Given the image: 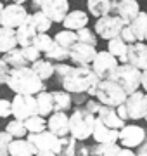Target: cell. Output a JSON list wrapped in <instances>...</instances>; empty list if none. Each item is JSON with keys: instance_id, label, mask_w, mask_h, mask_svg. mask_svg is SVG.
Segmentation results:
<instances>
[{"instance_id": "cell-5", "label": "cell", "mask_w": 147, "mask_h": 156, "mask_svg": "<svg viewBox=\"0 0 147 156\" xmlns=\"http://www.w3.org/2000/svg\"><path fill=\"white\" fill-rule=\"evenodd\" d=\"M111 80L116 82L126 94L130 95V94H133V92H137V90L140 89L142 71L137 69V68H133L132 64H128V62H125V64H119V66L114 69V73L111 75Z\"/></svg>"}, {"instance_id": "cell-27", "label": "cell", "mask_w": 147, "mask_h": 156, "mask_svg": "<svg viewBox=\"0 0 147 156\" xmlns=\"http://www.w3.org/2000/svg\"><path fill=\"white\" fill-rule=\"evenodd\" d=\"M126 50H128V44H125L119 37H116V38H113V40H109L108 52H109V54H113L118 61H121V64H125V62H126Z\"/></svg>"}, {"instance_id": "cell-39", "label": "cell", "mask_w": 147, "mask_h": 156, "mask_svg": "<svg viewBox=\"0 0 147 156\" xmlns=\"http://www.w3.org/2000/svg\"><path fill=\"white\" fill-rule=\"evenodd\" d=\"M21 52H23L24 59L28 62H35L40 59V50L35 47V45H28V47H23L21 49Z\"/></svg>"}, {"instance_id": "cell-42", "label": "cell", "mask_w": 147, "mask_h": 156, "mask_svg": "<svg viewBox=\"0 0 147 156\" xmlns=\"http://www.w3.org/2000/svg\"><path fill=\"white\" fill-rule=\"evenodd\" d=\"M12 115V102L9 99H0V118H7Z\"/></svg>"}, {"instance_id": "cell-3", "label": "cell", "mask_w": 147, "mask_h": 156, "mask_svg": "<svg viewBox=\"0 0 147 156\" xmlns=\"http://www.w3.org/2000/svg\"><path fill=\"white\" fill-rule=\"evenodd\" d=\"M95 116L87 108H76L73 115H69V135L76 140H85L92 137Z\"/></svg>"}, {"instance_id": "cell-16", "label": "cell", "mask_w": 147, "mask_h": 156, "mask_svg": "<svg viewBox=\"0 0 147 156\" xmlns=\"http://www.w3.org/2000/svg\"><path fill=\"white\" fill-rule=\"evenodd\" d=\"M92 137L97 144H116L119 140V130L116 128H109L95 118L94 123V130H92Z\"/></svg>"}, {"instance_id": "cell-23", "label": "cell", "mask_w": 147, "mask_h": 156, "mask_svg": "<svg viewBox=\"0 0 147 156\" xmlns=\"http://www.w3.org/2000/svg\"><path fill=\"white\" fill-rule=\"evenodd\" d=\"M28 23L33 26L35 31H36L38 35H40V33H47V31L50 30V26H52V21H50V19H49V17H47L42 11L29 14V16H28Z\"/></svg>"}, {"instance_id": "cell-14", "label": "cell", "mask_w": 147, "mask_h": 156, "mask_svg": "<svg viewBox=\"0 0 147 156\" xmlns=\"http://www.w3.org/2000/svg\"><path fill=\"white\" fill-rule=\"evenodd\" d=\"M145 140V130L138 125H125L123 128H119V142L123 144V147H138Z\"/></svg>"}, {"instance_id": "cell-34", "label": "cell", "mask_w": 147, "mask_h": 156, "mask_svg": "<svg viewBox=\"0 0 147 156\" xmlns=\"http://www.w3.org/2000/svg\"><path fill=\"white\" fill-rule=\"evenodd\" d=\"M45 59L50 61V62H54V61L56 62H64L66 59H69V50L54 44V47H52L49 52H45Z\"/></svg>"}, {"instance_id": "cell-26", "label": "cell", "mask_w": 147, "mask_h": 156, "mask_svg": "<svg viewBox=\"0 0 147 156\" xmlns=\"http://www.w3.org/2000/svg\"><path fill=\"white\" fill-rule=\"evenodd\" d=\"M52 102H54V113H66L73 104V99L69 92H52Z\"/></svg>"}, {"instance_id": "cell-31", "label": "cell", "mask_w": 147, "mask_h": 156, "mask_svg": "<svg viewBox=\"0 0 147 156\" xmlns=\"http://www.w3.org/2000/svg\"><path fill=\"white\" fill-rule=\"evenodd\" d=\"M78 42L76 38V31H71V30H62L59 33H56L54 37V44L59 45V47H64V49H71L74 44Z\"/></svg>"}, {"instance_id": "cell-41", "label": "cell", "mask_w": 147, "mask_h": 156, "mask_svg": "<svg viewBox=\"0 0 147 156\" xmlns=\"http://www.w3.org/2000/svg\"><path fill=\"white\" fill-rule=\"evenodd\" d=\"M119 38L123 40L125 44H128V45H130V44H135V42H137L135 35H133V31H132V28L128 26V24H126V26L123 28V31L119 33Z\"/></svg>"}, {"instance_id": "cell-49", "label": "cell", "mask_w": 147, "mask_h": 156, "mask_svg": "<svg viewBox=\"0 0 147 156\" xmlns=\"http://www.w3.org/2000/svg\"><path fill=\"white\" fill-rule=\"evenodd\" d=\"M24 2H26V0H12V4H19V5H23Z\"/></svg>"}, {"instance_id": "cell-10", "label": "cell", "mask_w": 147, "mask_h": 156, "mask_svg": "<svg viewBox=\"0 0 147 156\" xmlns=\"http://www.w3.org/2000/svg\"><path fill=\"white\" fill-rule=\"evenodd\" d=\"M28 11L19 4H9L4 7V11L0 12V26L4 28L16 30L19 28L23 23L28 21Z\"/></svg>"}, {"instance_id": "cell-30", "label": "cell", "mask_w": 147, "mask_h": 156, "mask_svg": "<svg viewBox=\"0 0 147 156\" xmlns=\"http://www.w3.org/2000/svg\"><path fill=\"white\" fill-rule=\"evenodd\" d=\"M31 69L38 75L40 80H49L54 75V62L47 61V59H38V61L31 62Z\"/></svg>"}, {"instance_id": "cell-18", "label": "cell", "mask_w": 147, "mask_h": 156, "mask_svg": "<svg viewBox=\"0 0 147 156\" xmlns=\"http://www.w3.org/2000/svg\"><path fill=\"white\" fill-rule=\"evenodd\" d=\"M138 14H140V5H138L137 0H118L116 16L121 17L125 24H130Z\"/></svg>"}, {"instance_id": "cell-6", "label": "cell", "mask_w": 147, "mask_h": 156, "mask_svg": "<svg viewBox=\"0 0 147 156\" xmlns=\"http://www.w3.org/2000/svg\"><path fill=\"white\" fill-rule=\"evenodd\" d=\"M28 140L33 144L35 151H36V156H57L61 154L62 144L61 139L54 135L49 130H43L40 134H29Z\"/></svg>"}, {"instance_id": "cell-50", "label": "cell", "mask_w": 147, "mask_h": 156, "mask_svg": "<svg viewBox=\"0 0 147 156\" xmlns=\"http://www.w3.org/2000/svg\"><path fill=\"white\" fill-rule=\"evenodd\" d=\"M4 7H5V5H4V4H2V2H0V12L4 11Z\"/></svg>"}, {"instance_id": "cell-21", "label": "cell", "mask_w": 147, "mask_h": 156, "mask_svg": "<svg viewBox=\"0 0 147 156\" xmlns=\"http://www.w3.org/2000/svg\"><path fill=\"white\" fill-rule=\"evenodd\" d=\"M9 156H36L33 144L26 139H12L9 144Z\"/></svg>"}, {"instance_id": "cell-19", "label": "cell", "mask_w": 147, "mask_h": 156, "mask_svg": "<svg viewBox=\"0 0 147 156\" xmlns=\"http://www.w3.org/2000/svg\"><path fill=\"white\" fill-rule=\"evenodd\" d=\"M64 30H71V31H78L81 28H87L88 24V16L83 11H69L68 16L64 17Z\"/></svg>"}, {"instance_id": "cell-1", "label": "cell", "mask_w": 147, "mask_h": 156, "mask_svg": "<svg viewBox=\"0 0 147 156\" xmlns=\"http://www.w3.org/2000/svg\"><path fill=\"white\" fill-rule=\"evenodd\" d=\"M7 87L14 94H26V95H36L45 90L43 80H40L38 75L28 66L11 69L9 80H7Z\"/></svg>"}, {"instance_id": "cell-29", "label": "cell", "mask_w": 147, "mask_h": 156, "mask_svg": "<svg viewBox=\"0 0 147 156\" xmlns=\"http://www.w3.org/2000/svg\"><path fill=\"white\" fill-rule=\"evenodd\" d=\"M88 12L95 17H104L111 14V0H87Z\"/></svg>"}, {"instance_id": "cell-53", "label": "cell", "mask_w": 147, "mask_h": 156, "mask_svg": "<svg viewBox=\"0 0 147 156\" xmlns=\"http://www.w3.org/2000/svg\"><path fill=\"white\" fill-rule=\"evenodd\" d=\"M145 120H147V115H145Z\"/></svg>"}, {"instance_id": "cell-24", "label": "cell", "mask_w": 147, "mask_h": 156, "mask_svg": "<svg viewBox=\"0 0 147 156\" xmlns=\"http://www.w3.org/2000/svg\"><path fill=\"white\" fill-rule=\"evenodd\" d=\"M16 47H17L16 30L0 26V52H2V54H5V52L16 49Z\"/></svg>"}, {"instance_id": "cell-51", "label": "cell", "mask_w": 147, "mask_h": 156, "mask_svg": "<svg viewBox=\"0 0 147 156\" xmlns=\"http://www.w3.org/2000/svg\"><path fill=\"white\" fill-rule=\"evenodd\" d=\"M76 156H92V154H76Z\"/></svg>"}, {"instance_id": "cell-37", "label": "cell", "mask_w": 147, "mask_h": 156, "mask_svg": "<svg viewBox=\"0 0 147 156\" xmlns=\"http://www.w3.org/2000/svg\"><path fill=\"white\" fill-rule=\"evenodd\" d=\"M76 38H78L80 44H87V45H92L95 47L97 45V37H95V31H92L88 28H81L76 31Z\"/></svg>"}, {"instance_id": "cell-2", "label": "cell", "mask_w": 147, "mask_h": 156, "mask_svg": "<svg viewBox=\"0 0 147 156\" xmlns=\"http://www.w3.org/2000/svg\"><path fill=\"white\" fill-rule=\"evenodd\" d=\"M101 78L90 66H73L71 71L61 80L62 87L69 94H87L92 87H97Z\"/></svg>"}, {"instance_id": "cell-13", "label": "cell", "mask_w": 147, "mask_h": 156, "mask_svg": "<svg viewBox=\"0 0 147 156\" xmlns=\"http://www.w3.org/2000/svg\"><path fill=\"white\" fill-rule=\"evenodd\" d=\"M95 54H97L95 47L76 42L69 49V61L73 62L74 66H92V62L95 59Z\"/></svg>"}, {"instance_id": "cell-43", "label": "cell", "mask_w": 147, "mask_h": 156, "mask_svg": "<svg viewBox=\"0 0 147 156\" xmlns=\"http://www.w3.org/2000/svg\"><path fill=\"white\" fill-rule=\"evenodd\" d=\"M71 68H73V66H69V64H66V62H57V64H54V73H56L57 76L62 80V78L71 71Z\"/></svg>"}, {"instance_id": "cell-45", "label": "cell", "mask_w": 147, "mask_h": 156, "mask_svg": "<svg viewBox=\"0 0 147 156\" xmlns=\"http://www.w3.org/2000/svg\"><path fill=\"white\" fill-rule=\"evenodd\" d=\"M116 113H118V116L123 120V122H126V120H130L128 118V113H126V108H125V104H121V106L116 108Z\"/></svg>"}, {"instance_id": "cell-47", "label": "cell", "mask_w": 147, "mask_h": 156, "mask_svg": "<svg viewBox=\"0 0 147 156\" xmlns=\"http://www.w3.org/2000/svg\"><path fill=\"white\" fill-rule=\"evenodd\" d=\"M118 156H137L135 153H133V151L132 149H128V147H121V149H119V154Z\"/></svg>"}, {"instance_id": "cell-9", "label": "cell", "mask_w": 147, "mask_h": 156, "mask_svg": "<svg viewBox=\"0 0 147 156\" xmlns=\"http://www.w3.org/2000/svg\"><path fill=\"white\" fill-rule=\"evenodd\" d=\"M33 5L40 7L52 23H62L69 12L68 0H33Z\"/></svg>"}, {"instance_id": "cell-11", "label": "cell", "mask_w": 147, "mask_h": 156, "mask_svg": "<svg viewBox=\"0 0 147 156\" xmlns=\"http://www.w3.org/2000/svg\"><path fill=\"white\" fill-rule=\"evenodd\" d=\"M118 66H119L118 59L113 54H109L108 50H102V52L95 54V59H94L90 68L97 73V76L101 80H108V78H111V75L114 73V69Z\"/></svg>"}, {"instance_id": "cell-44", "label": "cell", "mask_w": 147, "mask_h": 156, "mask_svg": "<svg viewBox=\"0 0 147 156\" xmlns=\"http://www.w3.org/2000/svg\"><path fill=\"white\" fill-rule=\"evenodd\" d=\"M9 75H11V68L5 64V61H4V59H0V85L7 83Z\"/></svg>"}, {"instance_id": "cell-28", "label": "cell", "mask_w": 147, "mask_h": 156, "mask_svg": "<svg viewBox=\"0 0 147 156\" xmlns=\"http://www.w3.org/2000/svg\"><path fill=\"white\" fill-rule=\"evenodd\" d=\"M36 108H38V115L45 118L47 115L54 113V102H52V92H40L36 94Z\"/></svg>"}, {"instance_id": "cell-15", "label": "cell", "mask_w": 147, "mask_h": 156, "mask_svg": "<svg viewBox=\"0 0 147 156\" xmlns=\"http://www.w3.org/2000/svg\"><path fill=\"white\" fill-rule=\"evenodd\" d=\"M126 62L132 64L133 68L145 71L147 69V44L144 42H135L128 45L126 50Z\"/></svg>"}, {"instance_id": "cell-12", "label": "cell", "mask_w": 147, "mask_h": 156, "mask_svg": "<svg viewBox=\"0 0 147 156\" xmlns=\"http://www.w3.org/2000/svg\"><path fill=\"white\" fill-rule=\"evenodd\" d=\"M125 108L128 113L130 120H142L147 115V94L137 90L133 94H130L125 101Z\"/></svg>"}, {"instance_id": "cell-35", "label": "cell", "mask_w": 147, "mask_h": 156, "mask_svg": "<svg viewBox=\"0 0 147 156\" xmlns=\"http://www.w3.org/2000/svg\"><path fill=\"white\" fill-rule=\"evenodd\" d=\"M5 132L11 135L12 139H23L24 135H26V127H24V122L21 120H12V122L7 123L5 127Z\"/></svg>"}, {"instance_id": "cell-32", "label": "cell", "mask_w": 147, "mask_h": 156, "mask_svg": "<svg viewBox=\"0 0 147 156\" xmlns=\"http://www.w3.org/2000/svg\"><path fill=\"white\" fill-rule=\"evenodd\" d=\"M24 127H26L28 134H40V132L47 130V120L40 115H35V116H29L28 120H24Z\"/></svg>"}, {"instance_id": "cell-36", "label": "cell", "mask_w": 147, "mask_h": 156, "mask_svg": "<svg viewBox=\"0 0 147 156\" xmlns=\"http://www.w3.org/2000/svg\"><path fill=\"white\" fill-rule=\"evenodd\" d=\"M33 45L40 50V54H42V52L45 54V52H49V50L54 47V38H52L50 35H47V33H40V35H36Z\"/></svg>"}, {"instance_id": "cell-52", "label": "cell", "mask_w": 147, "mask_h": 156, "mask_svg": "<svg viewBox=\"0 0 147 156\" xmlns=\"http://www.w3.org/2000/svg\"><path fill=\"white\" fill-rule=\"evenodd\" d=\"M57 156H62V154H57Z\"/></svg>"}, {"instance_id": "cell-20", "label": "cell", "mask_w": 147, "mask_h": 156, "mask_svg": "<svg viewBox=\"0 0 147 156\" xmlns=\"http://www.w3.org/2000/svg\"><path fill=\"white\" fill-rule=\"evenodd\" d=\"M36 31L35 28L29 24L28 21L23 23L19 28H16V40H17V45L23 49V47H28V45H33L35 38H36Z\"/></svg>"}, {"instance_id": "cell-40", "label": "cell", "mask_w": 147, "mask_h": 156, "mask_svg": "<svg viewBox=\"0 0 147 156\" xmlns=\"http://www.w3.org/2000/svg\"><path fill=\"white\" fill-rule=\"evenodd\" d=\"M12 142V137L7 132H0V156H9V144Z\"/></svg>"}, {"instance_id": "cell-54", "label": "cell", "mask_w": 147, "mask_h": 156, "mask_svg": "<svg viewBox=\"0 0 147 156\" xmlns=\"http://www.w3.org/2000/svg\"><path fill=\"white\" fill-rule=\"evenodd\" d=\"M0 2H4V0H0Z\"/></svg>"}, {"instance_id": "cell-25", "label": "cell", "mask_w": 147, "mask_h": 156, "mask_svg": "<svg viewBox=\"0 0 147 156\" xmlns=\"http://www.w3.org/2000/svg\"><path fill=\"white\" fill-rule=\"evenodd\" d=\"M4 61H5V64L11 68V69H17V68L28 66V61L24 59L23 52H21V47H16V49L5 52V54H4Z\"/></svg>"}, {"instance_id": "cell-46", "label": "cell", "mask_w": 147, "mask_h": 156, "mask_svg": "<svg viewBox=\"0 0 147 156\" xmlns=\"http://www.w3.org/2000/svg\"><path fill=\"white\" fill-rule=\"evenodd\" d=\"M137 156H147V139L138 146V153H135Z\"/></svg>"}, {"instance_id": "cell-7", "label": "cell", "mask_w": 147, "mask_h": 156, "mask_svg": "<svg viewBox=\"0 0 147 156\" xmlns=\"http://www.w3.org/2000/svg\"><path fill=\"white\" fill-rule=\"evenodd\" d=\"M126 26L125 21L119 16H114V14H108L104 17H99L95 21V28L94 31H97V35L104 40H113L116 37H119V33L123 31V28Z\"/></svg>"}, {"instance_id": "cell-33", "label": "cell", "mask_w": 147, "mask_h": 156, "mask_svg": "<svg viewBox=\"0 0 147 156\" xmlns=\"http://www.w3.org/2000/svg\"><path fill=\"white\" fill-rule=\"evenodd\" d=\"M118 144H95L92 147V156H118L119 154Z\"/></svg>"}, {"instance_id": "cell-8", "label": "cell", "mask_w": 147, "mask_h": 156, "mask_svg": "<svg viewBox=\"0 0 147 156\" xmlns=\"http://www.w3.org/2000/svg\"><path fill=\"white\" fill-rule=\"evenodd\" d=\"M12 102V115L16 120H28L29 116L38 115V108H36V97L35 95H26V94H16Z\"/></svg>"}, {"instance_id": "cell-4", "label": "cell", "mask_w": 147, "mask_h": 156, "mask_svg": "<svg viewBox=\"0 0 147 156\" xmlns=\"http://www.w3.org/2000/svg\"><path fill=\"white\" fill-rule=\"evenodd\" d=\"M126 97H128V94L116 82H113L111 78H108V80H101L99 82V85H97V94L94 99H97L104 106L118 108L121 104H125Z\"/></svg>"}, {"instance_id": "cell-48", "label": "cell", "mask_w": 147, "mask_h": 156, "mask_svg": "<svg viewBox=\"0 0 147 156\" xmlns=\"http://www.w3.org/2000/svg\"><path fill=\"white\" fill-rule=\"evenodd\" d=\"M140 87H144V90H145V94H147V69H145V71H142V80H140Z\"/></svg>"}, {"instance_id": "cell-17", "label": "cell", "mask_w": 147, "mask_h": 156, "mask_svg": "<svg viewBox=\"0 0 147 156\" xmlns=\"http://www.w3.org/2000/svg\"><path fill=\"white\" fill-rule=\"evenodd\" d=\"M47 130L59 139L69 135V116L66 113H52L47 120Z\"/></svg>"}, {"instance_id": "cell-22", "label": "cell", "mask_w": 147, "mask_h": 156, "mask_svg": "<svg viewBox=\"0 0 147 156\" xmlns=\"http://www.w3.org/2000/svg\"><path fill=\"white\" fill-rule=\"evenodd\" d=\"M135 35L137 42H147V12H142L128 24Z\"/></svg>"}, {"instance_id": "cell-38", "label": "cell", "mask_w": 147, "mask_h": 156, "mask_svg": "<svg viewBox=\"0 0 147 156\" xmlns=\"http://www.w3.org/2000/svg\"><path fill=\"white\" fill-rule=\"evenodd\" d=\"M61 154L62 156H76V139L71 137V135H66V137H61Z\"/></svg>"}]
</instances>
